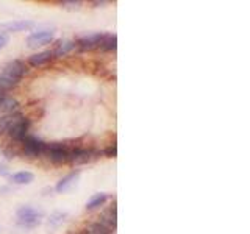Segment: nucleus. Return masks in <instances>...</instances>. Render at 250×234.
<instances>
[{
    "instance_id": "22",
    "label": "nucleus",
    "mask_w": 250,
    "mask_h": 234,
    "mask_svg": "<svg viewBox=\"0 0 250 234\" xmlns=\"http://www.w3.org/2000/svg\"><path fill=\"white\" fill-rule=\"evenodd\" d=\"M60 5L62 8H66V10H78L83 3L80 2V0H62Z\"/></svg>"
},
{
    "instance_id": "23",
    "label": "nucleus",
    "mask_w": 250,
    "mask_h": 234,
    "mask_svg": "<svg viewBox=\"0 0 250 234\" xmlns=\"http://www.w3.org/2000/svg\"><path fill=\"white\" fill-rule=\"evenodd\" d=\"M104 155L106 156V158H116V156H117V145L116 144L108 145L104 150Z\"/></svg>"
},
{
    "instance_id": "2",
    "label": "nucleus",
    "mask_w": 250,
    "mask_h": 234,
    "mask_svg": "<svg viewBox=\"0 0 250 234\" xmlns=\"http://www.w3.org/2000/svg\"><path fill=\"white\" fill-rule=\"evenodd\" d=\"M21 144H22V153L25 155L27 158L33 159V158H41V156H45L47 144L36 136L27 135Z\"/></svg>"
},
{
    "instance_id": "26",
    "label": "nucleus",
    "mask_w": 250,
    "mask_h": 234,
    "mask_svg": "<svg viewBox=\"0 0 250 234\" xmlns=\"http://www.w3.org/2000/svg\"><path fill=\"white\" fill-rule=\"evenodd\" d=\"M10 175V169L5 164H0V176H8Z\"/></svg>"
},
{
    "instance_id": "28",
    "label": "nucleus",
    "mask_w": 250,
    "mask_h": 234,
    "mask_svg": "<svg viewBox=\"0 0 250 234\" xmlns=\"http://www.w3.org/2000/svg\"><path fill=\"white\" fill-rule=\"evenodd\" d=\"M10 191L11 189L8 186H2V187H0V194H2V192H10Z\"/></svg>"
},
{
    "instance_id": "21",
    "label": "nucleus",
    "mask_w": 250,
    "mask_h": 234,
    "mask_svg": "<svg viewBox=\"0 0 250 234\" xmlns=\"http://www.w3.org/2000/svg\"><path fill=\"white\" fill-rule=\"evenodd\" d=\"M66 218H67V213L55 211V213H52L49 217V226H52V228H58V226H61L66 222Z\"/></svg>"
},
{
    "instance_id": "3",
    "label": "nucleus",
    "mask_w": 250,
    "mask_h": 234,
    "mask_svg": "<svg viewBox=\"0 0 250 234\" xmlns=\"http://www.w3.org/2000/svg\"><path fill=\"white\" fill-rule=\"evenodd\" d=\"M74 147H70L64 142H53L47 144V152L45 156L49 158L53 164H67L70 158V150Z\"/></svg>"
},
{
    "instance_id": "6",
    "label": "nucleus",
    "mask_w": 250,
    "mask_h": 234,
    "mask_svg": "<svg viewBox=\"0 0 250 234\" xmlns=\"http://www.w3.org/2000/svg\"><path fill=\"white\" fill-rule=\"evenodd\" d=\"M105 33H91V35H86L83 38H78L75 41V47L80 52H91V50H96L99 49V45L104 39Z\"/></svg>"
},
{
    "instance_id": "1",
    "label": "nucleus",
    "mask_w": 250,
    "mask_h": 234,
    "mask_svg": "<svg viewBox=\"0 0 250 234\" xmlns=\"http://www.w3.org/2000/svg\"><path fill=\"white\" fill-rule=\"evenodd\" d=\"M16 215H18V225L19 226L31 230V228H36V226L41 223V218L44 217V213L41 209L23 205L16 211Z\"/></svg>"
},
{
    "instance_id": "24",
    "label": "nucleus",
    "mask_w": 250,
    "mask_h": 234,
    "mask_svg": "<svg viewBox=\"0 0 250 234\" xmlns=\"http://www.w3.org/2000/svg\"><path fill=\"white\" fill-rule=\"evenodd\" d=\"M10 42V35L6 31H0V49L6 47V44Z\"/></svg>"
},
{
    "instance_id": "20",
    "label": "nucleus",
    "mask_w": 250,
    "mask_h": 234,
    "mask_svg": "<svg viewBox=\"0 0 250 234\" xmlns=\"http://www.w3.org/2000/svg\"><path fill=\"white\" fill-rule=\"evenodd\" d=\"M113 233H114V231L105 228V226H102V225L97 223V222H91V223H88V225H86L84 231H83V234H113Z\"/></svg>"
},
{
    "instance_id": "10",
    "label": "nucleus",
    "mask_w": 250,
    "mask_h": 234,
    "mask_svg": "<svg viewBox=\"0 0 250 234\" xmlns=\"http://www.w3.org/2000/svg\"><path fill=\"white\" fill-rule=\"evenodd\" d=\"M22 119H25V114L21 111L0 116V135H8V131H10L16 123H19Z\"/></svg>"
},
{
    "instance_id": "14",
    "label": "nucleus",
    "mask_w": 250,
    "mask_h": 234,
    "mask_svg": "<svg viewBox=\"0 0 250 234\" xmlns=\"http://www.w3.org/2000/svg\"><path fill=\"white\" fill-rule=\"evenodd\" d=\"M2 27L3 30L6 31H27L30 28H33L35 27V22L33 20H14V22H6V23H2Z\"/></svg>"
},
{
    "instance_id": "19",
    "label": "nucleus",
    "mask_w": 250,
    "mask_h": 234,
    "mask_svg": "<svg viewBox=\"0 0 250 234\" xmlns=\"http://www.w3.org/2000/svg\"><path fill=\"white\" fill-rule=\"evenodd\" d=\"M19 84V81H16L14 78H11L10 75H6L3 70H0V92H8L14 89L16 86Z\"/></svg>"
},
{
    "instance_id": "4",
    "label": "nucleus",
    "mask_w": 250,
    "mask_h": 234,
    "mask_svg": "<svg viewBox=\"0 0 250 234\" xmlns=\"http://www.w3.org/2000/svg\"><path fill=\"white\" fill-rule=\"evenodd\" d=\"M53 41H55L53 30H39V31H33V33L27 38V45L30 49H38V47L52 44Z\"/></svg>"
},
{
    "instance_id": "17",
    "label": "nucleus",
    "mask_w": 250,
    "mask_h": 234,
    "mask_svg": "<svg viewBox=\"0 0 250 234\" xmlns=\"http://www.w3.org/2000/svg\"><path fill=\"white\" fill-rule=\"evenodd\" d=\"M117 49V36L114 33H105L99 45L100 52H114Z\"/></svg>"
},
{
    "instance_id": "5",
    "label": "nucleus",
    "mask_w": 250,
    "mask_h": 234,
    "mask_svg": "<svg viewBox=\"0 0 250 234\" xmlns=\"http://www.w3.org/2000/svg\"><path fill=\"white\" fill-rule=\"evenodd\" d=\"M100 155L99 150H94V148H80V147H74L70 150V164H86L91 162L92 159H96Z\"/></svg>"
},
{
    "instance_id": "27",
    "label": "nucleus",
    "mask_w": 250,
    "mask_h": 234,
    "mask_svg": "<svg viewBox=\"0 0 250 234\" xmlns=\"http://www.w3.org/2000/svg\"><path fill=\"white\" fill-rule=\"evenodd\" d=\"M105 5H108L106 0H96V2H92L94 8H100V6H105Z\"/></svg>"
},
{
    "instance_id": "25",
    "label": "nucleus",
    "mask_w": 250,
    "mask_h": 234,
    "mask_svg": "<svg viewBox=\"0 0 250 234\" xmlns=\"http://www.w3.org/2000/svg\"><path fill=\"white\" fill-rule=\"evenodd\" d=\"M3 155H5V158H6V159H13L14 156H16V152L13 150V147H10V148H5V150H3Z\"/></svg>"
},
{
    "instance_id": "13",
    "label": "nucleus",
    "mask_w": 250,
    "mask_h": 234,
    "mask_svg": "<svg viewBox=\"0 0 250 234\" xmlns=\"http://www.w3.org/2000/svg\"><path fill=\"white\" fill-rule=\"evenodd\" d=\"M19 111V101L11 96H6L0 100V116L5 114H11V113H18Z\"/></svg>"
},
{
    "instance_id": "8",
    "label": "nucleus",
    "mask_w": 250,
    "mask_h": 234,
    "mask_svg": "<svg viewBox=\"0 0 250 234\" xmlns=\"http://www.w3.org/2000/svg\"><path fill=\"white\" fill-rule=\"evenodd\" d=\"M30 127H31V120L28 119V117H25V119H22L19 123H16L14 127L8 131V137H10L14 144H21L23 137H25L27 135H30Z\"/></svg>"
},
{
    "instance_id": "7",
    "label": "nucleus",
    "mask_w": 250,
    "mask_h": 234,
    "mask_svg": "<svg viewBox=\"0 0 250 234\" xmlns=\"http://www.w3.org/2000/svg\"><path fill=\"white\" fill-rule=\"evenodd\" d=\"M6 75H10L11 78H14L16 81H22V78L28 74V69L25 66V62L21 59H13L8 64H5V67L2 69Z\"/></svg>"
},
{
    "instance_id": "15",
    "label": "nucleus",
    "mask_w": 250,
    "mask_h": 234,
    "mask_svg": "<svg viewBox=\"0 0 250 234\" xmlns=\"http://www.w3.org/2000/svg\"><path fill=\"white\" fill-rule=\"evenodd\" d=\"M75 41H70V39H66V41H61L57 47H55V50L52 52L53 58H62L69 55L72 50H75Z\"/></svg>"
},
{
    "instance_id": "18",
    "label": "nucleus",
    "mask_w": 250,
    "mask_h": 234,
    "mask_svg": "<svg viewBox=\"0 0 250 234\" xmlns=\"http://www.w3.org/2000/svg\"><path fill=\"white\" fill-rule=\"evenodd\" d=\"M108 200V194L105 192H97V194H94L92 197L88 200V203H86V209L88 211H94V209H97L100 206H104L105 203Z\"/></svg>"
},
{
    "instance_id": "9",
    "label": "nucleus",
    "mask_w": 250,
    "mask_h": 234,
    "mask_svg": "<svg viewBox=\"0 0 250 234\" xmlns=\"http://www.w3.org/2000/svg\"><path fill=\"white\" fill-rule=\"evenodd\" d=\"M97 223H100L102 226H105V228L111 230V231H116L117 228V213H116V203H113L111 206L108 209H105L104 213H102L99 217H97Z\"/></svg>"
},
{
    "instance_id": "12",
    "label": "nucleus",
    "mask_w": 250,
    "mask_h": 234,
    "mask_svg": "<svg viewBox=\"0 0 250 234\" xmlns=\"http://www.w3.org/2000/svg\"><path fill=\"white\" fill-rule=\"evenodd\" d=\"M53 59V55L50 50H42V52H38L35 55H31L28 58V64L31 67H41V66H45L49 64V62Z\"/></svg>"
},
{
    "instance_id": "16",
    "label": "nucleus",
    "mask_w": 250,
    "mask_h": 234,
    "mask_svg": "<svg viewBox=\"0 0 250 234\" xmlns=\"http://www.w3.org/2000/svg\"><path fill=\"white\" fill-rule=\"evenodd\" d=\"M11 181L18 186H25V184H31L35 181V175L31 174L28 170H21V172H16L11 176Z\"/></svg>"
},
{
    "instance_id": "29",
    "label": "nucleus",
    "mask_w": 250,
    "mask_h": 234,
    "mask_svg": "<svg viewBox=\"0 0 250 234\" xmlns=\"http://www.w3.org/2000/svg\"><path fill=\"white\" fill-rule=\"evenodd\" d=\"M5 96H6V94H5V92H0V100H2V98H3Z\"/></svg>"
},
{
    "instance_id": "11",
    "label": "nucleus",
    "mask_w": 250,
    "mask_h": 234,
    "mask_svg": "<svg viewBox=\"0 0 250 234\" xmlns=\"http://www.w3.org/2000/svg\"><path fill=\"white\" fill-rule=\"evenodd\" d=\"M78 178H80V170L70 172V174H67L64 178H61L60 181L57 183V186H55V191H57L58 194H64V192L70 191L77 184Z\"/></svg>"
},
{
    "instance_id": "30",
    "label": "nucleus",
    "mask_w": 250,
    "mask_h": 234,
    "mask_svg": "<svg viewBox=\"0 0 250 234\" xmlns=\"http://www.w3.org/2000/svg\"><path fill=\"white\" fill-rule=\"evenodd\" d=\"M82 234H83V233H82Z\"/></svg>"
}]
</instances>
